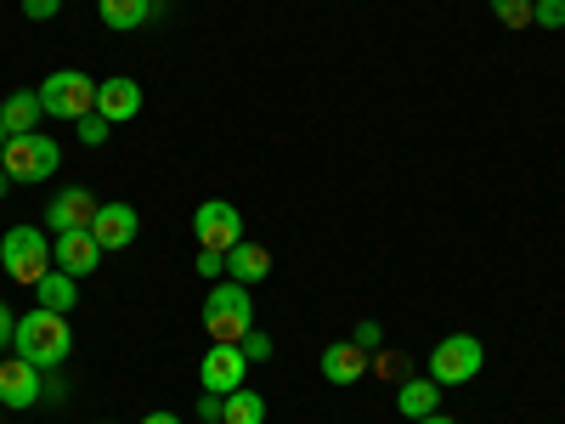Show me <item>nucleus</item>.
<instances>
[{
    "label": "nucleus",
    "mask_w": 565,
    "mask_h": 424,
    "mask_svg": "<svg viewBox=\"0 0 565 424\" xmlns=\"http://www.w3.org/2000/svg\"><path fill=\"white\" fill-rule=\"evenodd\" d=\"M57 7H63V0H23V18L29 23H45V18H57Z\"/></svg>",
    "instance_id": "obj_26"
},
{
    "label": "nucleus",
    "mask_w": 565,
    "mask_h": 424,
    "mask_svg": "<svg viewBox=\"0 0 565 424\" xmlns=\"http://www.w3.org/2000/svg\"><path fill=\"white\" fill-rule=\"evenodd\" d=\"M108 130H114V125H108L103 114H85V119H79V141H85V148H103Z\"/></svg>",
    "instance_id": "obj_23"
},
{
    "label": "nucleus",
    "mask_w": 565,
    "mask_h": 424,
    "mask_svg": "<svg viewBox=\"0 0 565 424\" xmlns=\"http://www.w3.org/2000/svg\"><path fill=\"white\" fill-rule=\"evenodd\" d=\"M193 239H199V250H210V255H232V250L244 244V215H238V204L204 199V204L193 210Z\"/></svg>",
    "instance_id": "obj_7"
},
{
    "label": "nucleus",
    "mask_w": 565,
    "mask_h": 424,
    "mask_svg": "<svg viewBox=\"0 0 565 424\" xmlns=\"http://www.w3.org/2000/svg\"><path fill=\"white\" fill-rule=\"evenodd\" d=\"M492 18L509 23V29H532V0H487Z\"/></svg>",
    "instance_id": "obj_21"
},
{
    "label": "nucleus",
    "mask_w": 565,
    "mask_h": 424,
    "mask_svg": "<svg viewBox=\"0 0 565 424\" xmlns=\"http://www.w3.org/2000/svg\"><path fill=\"white\" fill-rule=\"evenodd\" d=\"M12 335H18V317H12V306H7V300H0V351L12 346Z\"/></svg>",
    "instance_id": "obj_27"
},
{
    "label": "nucleus",
    "mask_w": 565,
    "mask_h": 424,
    "mask_svg": "<svg viewBox=\"0 0 565 424\" xmlns=\"http://www.w3.org/2000/svg\"><path fill=\"white\" fill-rule=\"evenodd\" d=\"M52 266H63L68 277H90L103 266V244L90 239V226L79 232H57V244H52Z\"/></svg>",
    "instance_id": "obj_12"
},
{
    "label": "nucleus",
    "mask_w": 565,
    "mask_h": 424,
    "mask_svg": "<svg viewBox=\"0 0 565 424\" xmlns=\"http://www.w3.org/2000/svg\"><path fill=\"white\" fill-rule=\"evenodd\" d=\"M0 272L12 283H23V289H34V283L52 272V239H45L40 226H12L7 239H0Z\"/></svg>",
    "instance_id": "obj_3"
},
{
    "label": "nucleus",
    "mask_w": 565,
    "mask_h": 424,
    "mask_svg": "<svg viewBox=\"0 0 565 424\" xmlns=\"http://www.w3.org/2000/svg\"><path fill=\"white\" fill-rule=\"evenodd\" d=\"M136 232H141V215H136V204H125V199L103 204V210H97V221H90V239L103 244V255L130 250V244H136Z\"/></svg>",
    "instance_id": "obj_9"
},
{
    "label": "nucleus",
    "mask_w": 565,
    "mask_h": 424,
    "mask_svg": "<svg viewBox=\"0 0 565 424\" xmlns=\"http://www.w3.org/2000/svg\"><path fill=\"white\" fill-rule=\"evenodd\" d=\"M0 170H7L12 181H23V187H34V181H45V176L63 170V148H57L52 136H40V130L7 136V148H0Z\"/></svg>",
    "instance_id": "obj_4"
},
{
    "label": "nucleus",
    "mask_w": 565,
    "mask_h": 424,
    "mask_svg": "<svg viewBox=\"0 0 565 424\" xmlns=\"http://www.w3.org/2000/svg\"><path fill=\"white\" fill-rule=\"evenodd\" d=\"M12 351H18L23 362H34L40 373H52V368H63V362H68V351H74V328H68V317H63V311L34 306V311H23V317H18Z\"/></svg>",
    "instance_id": "obj_1"
},
{
    "label": "nucleus",
    "mask_w": 565,
    "mask_h": 424,
    "mask_svg": "<svg viewBox=\"0 0 565 424\" xmlns=\"http://www.w3.org/2000/svg\"><path fill=\"white\" fill-rule=\"evenodd\" d=\"M238 351H244V357H249V362H266V357H271V340H266V335H260V328H249V335H244V340H238Z\"/></svg>",
    "instance_id": "obj_24"
},
{
    "label": "nucleus",
    "mask_w": 565,
    "mask_h": 424,
    "mask_svg": "<svg viewBox=\"0 0 565 424\" xmlns=\"http://www.w3.org/2000/svg\"><path fill=\"white\" fill-rule=\"evenodd\" d=\"M74 283H79V277H68L63 266H52V272L34 283V300H40L45 311H63V317H68V311L79 306V289H74Z\"/></svg>",
    "instance_id": "obj_15"
},
{
    "label": "nucleus",
    "mask_w": 565,
    "mask_h": 424,
    "mask_svg": "<svg viewBox=\"0 0 565 424\" xmlns=\"http://www.w3.org/2000/svg\"><path fill=\"white\" fill-rule=\"evenodd\" d=\"M199 424H221V418H199Z\"/></svg>",
    "instance_id": "obj_35"
},
{
    "label": "nucleus",
    "mask_w": 565,
    "mask_h": 424,
    "mask_svg": "<svg viewBox=\"0 0 565 424\" xmlns=\"http://www.w3.org/2000/svg\"><path fill=\"white\" fill-rule=\"evenodd\" d=\"M351 340H356L362 351H380V346H385V328H380V322L367 317V322H356V335H351Z\"/></svg>",
    "instance_id": "obj_25"
},
{
    "label": "nucleus",
    "mask_w": 565,
    "mask_h": 424,
    "mask_svg": "<svg viewBox=\"0 0 565 424\" xmlns=\"http://www.w3.org/2000/svg\"><path fill=\"white\" fill-rule=\"evenodd\" d=\"M532 23L537 29H565V0H532Z\"/></svg>",
    "instance_id": "obj_22"
},
{
    "label": "nucleus",
    "mask_w": 565,
    "mask_h": 424,
    "mask_svg": "<svg viewBox=\"0 0 565 424\" xmlns=\"http://www.w3.org/2000/svg\"><path fill=\"white\" fill-rule=\"evenodd\" d=\"M396 407H402L407 418H424V413H441V385H436V380H407V385L396 391Z\"/></svg>",
    "instance_id": "obj_19"
},
{
    "label": "nucleus",
    "mask_w": 565,
    "mask_h": 424,
    "mask_svg": "<svg viewBox=\"0 0 565 424\" xmlns=\"http://www.w3.org/2000/svg\"><path fill=\"white\" fill-rule=\"evenodd\" d=\"M7 187H12V176H7V170H0V199H7Z\"/></svg>",
    "instance_id": "obj_33"
},
{
    "label": "nucleus",
    "mask_w": 565,
    "mask_h": 424,
    "mask_svg": "<svg viewBox=\"0 0 565 424\" xmlns=\"http://www.w3.org/2000/svg\"><path fill=\"white\" fill-rule=\"evenodd\" d=\"M97 199H90V187H57V199L45 204V226L52 232H79V226H90L97 221Z\"/></svg>",
    "instance_id": "obj_11"
},
{
    "label": "nucleus",
    "mask_w": 565,
    "mask_h": 424,
    "mask_svg": "<svg viewBox=\"0 0 565 424\" xmlns=\"http://www.w3.org/2000/svg\"><path fill=\"white\" fill-rule=\"evenodd\" d=\"M193 266H199L204 277H221V272H226V255H210V250H199V261H193Z\"/></svg>",
    "instance_id": "obj_28"
},
{
    "label": "nucleus",
    "mask_w": 565,
    "mask_h": 424,
    "mask_svg": "<svg viewBox=\"0 0 565 424\" xmlns=\"http://www.w3.org/2000/svg\"><path fill=\"white\" fill-rule=\"evenodd\" d=\"M367 362H373V351H362L356 340H340V346H328V351L317 357V368H322L328 385H356L362 373H367Z\"/></svg>",
    "instance_id": "obj_13"
},
{
    "label": "nucleus",
    "mask_w": 565,
    "mask_h": 424,
    "mask_svg": "<svg viewBox=\"0 0 565 424\" xmlns=\"http://www.w3.org/2000/svg\"><path fill=\"white\" fill-rule=\"evenodd\" d=\"M97 114H103L108 125H125V119H136V114H141V85H136V80H125V74H114V80H97Z\"/></svg>",
    "instance_id": "obj_14"
},
{
    "label": "nucleus",
    "mask_w": 565,
    "mask_h": 424,
    "mask_svg": "<svg viewBox=\"0 0 565 424\" xmlns=\"http://www.w3.org/2000/svg\"><path fill=\"white\" fill-rule=\"evenodd\" d=\"M40 385H45V373L34 362H23V357L0 362V407H12V413L40 407Z\"/></svg>",
    "instance_id": "obj_10"
},
{
    "label": "nucleus",
    "mask_w": 565,
    "mask_h": 424,
    "mask_svg": "<svg viewBox=\"0 0 565 424\" xmlns=\"http://www.w3.org/2000/svg\"><path fill=\"white\" fill-rule=\"evenodd\" d=\"M249 380V357L238 351V346H215L210 340V351H204V362H199V385L210 391V396H232Z\"/></svg>",
    "instance_id": "obj_8"
},
{
    "label": "nucleus",
    "mask_w": 565,
    "mask_h": 424,
    "mask_svg": "<svg viewBox=\"0 0 565 424\" xmlns=\"http://www.w3.org/2000/svg\"><path fill=\"white\" fill-rule=\"evenodd\" d=\"M40 108L52 114V119H85V114H97V80L79 74V68H57V74H45L40 80Z\"/></svg>",
    "instance_id": "obj_5"
},
{
    "label": "nucleus",
    "mask_w": 565,
    "mask_h": 424,
    "mask_svg": "<svg viewBox=\"0 0 565 424\" xmlns=\"http://www.w3.org/2000/svg\"><path fill=\"white\" fill-rule=\"evenodd\" d=\"M40 119H45V108H40V91H12V97L0 103V125H7V136H29Z\"/></svg>",
    "instance_id": "obj_16"
},
{
    "label": "nucleus",
    "mask_w": 565,
    "mask_h": 424,
    "mask_svg": "<svg viewBox=\"0 0 565 424\" xmlns=\"http://www.w3.org/2000/svg\"><path fill=\"white\" fill-rule=\"evenodd\" d=\"M103 424H108V418H103Z\"/></svg>",
    "instance_id": "obj_36"
},
{
    "label": "nucleus",
    "mask_w": 565,
    "mask_h": 424,
    "mask_svg": "<svg viewBox=\"0 0 565 424\" xmlns=\"http://www.w3.org/2000/svg\"><path fill=\"white\" fill-rule=\"evenodd\" d=\"M0 148H7V125H0Z\"/></svg>",
    "instance_id": "obj_34"
},
{
    "label": "nucleus",
    "mask_w": 565,
    "mask_h": 424,
    "mask_svg": "<svg viewBox=\"0 0 565 424\" xmlns=\"http://www.w3.org/2000/svg\"><path fill=\"white\" fill-rule=\"evenodd\" d=\"M153 18V0H103V23L114 34H130V29H148Z\"/></svg>",
    "instance_id": "obj_18"
},
{
    "label": "nucleus",
    "mask_w": 565,
    "mask_h": 424,
    "mask_svg": "<svg viewBox=\"0 0 565 424\" xmlns=\"http://www.w3.org/2000/svg\"><path fill=\"white\" fill-rule=\"evenodd\" d=\"M226 277H232V283H244V289H249V283L271 277V255H266L260 244H249V239H244L238 250L226 255Z\"/></svg>",
    "instance_id": "obj_17"
},
{
    "label": "nucleus",
    "mask_w": 565,
    "mask_h": 424,
    "mask_svg": "<svg viewBox=\"0 0 565 424\" xmlns=\"http://www.w3.org/2000/svg\"><path fill=\"white\" fill-rule=\"evenodd\" d=\"M221 424H266V396L238 385L232 396H221Z\"/></svg>",
    "instance_id": "obj_20"
},
{
    "label": "nucleus",
    "mask_w": 565,
    "mask_h": 424,
    "mask_svg": "<svg viewBox=\"0 0 565 424\" xmlns=\"http://www.w3.org/2000/svg\"><path fill=\"white\" fill-rule=\"evenodd\" d=\"M413 424H458V418H447V413H424V418H413Z\"/></svg>",
    "instance_id": "obj_31"
},
{
    "label": "nucleus",
    "mask_w": 565,
    "mask_h": 424,
    "mask_svg": "<svg viewBox=\"0 0 565 424\" xmlns=\"http://www.w3.org/2000/svg\"><path fill=\"white\" fill-rule=\"evenodd\" d=\"M481 362H487V346H481L476 335H447V340L430 351V380H436L441 391L469 385V380L481 373Z\"/></svg>",
    "instance_id": "obj_6"
},
{
    "label": "nucleus",
    "mask_w": 565,
    "mask_h": 424,
    "mask_svg": "<svg viewBox=\"0 0 565 424\" xmlns=\"http://www.w3.org/2000/svg\"><path fill=\"white\" fill-rule=\"evenodd\" d=\"M63 396H68V385H63V380H45V385H40V402H52V407H63Z\"/></svg>",
    "instance_id": "obj_29"
},
{
    "label": "nucleus",
    "mask_w": 565,
    "mask_h": 424,
    "mask_svg": "<svg viewBox=\"0 0 565 424\" xmlns=\"http://www.w3.org/2000/svg\"><path fill=\"white\" fill-rule=\"evenodd\" d=\"M199 418H221V396L204 391V396H199Z\"/></svg>",
    "instance_id": "obj_30"
},
{
    "label": "nucleus",
    "mask_w": 565,
    "mask_h": 424,
    "mask_svg": "<svg viewBox=\"0 0 565 424\" xmlns=\"http://www.w3.org/2000/svg\"><path fill=\"white\" fill-rule=\"evenodd\" d=\"M141 424H181V418H175V413H148Z\"/></svg>",
    "instance_id": "obj_32"
},
{
    "label": "nucleus",
    "mask_w": 565,
    "mask_h": 424,
    "mask_svg": "<svg viewBox=\"0 0 565 424\" xmlns=\"http://www.w3.org/2000/svg\"><path fill=\"white\" fill-rule=\"evenodd\" d=\"M249 328H255V300H249V289H244V283H232V277H221L215 289L204 295V335H210L215 346H238Z\"/></svg>",
    "instance_id": "obj_2"
}]
</instances>
